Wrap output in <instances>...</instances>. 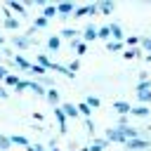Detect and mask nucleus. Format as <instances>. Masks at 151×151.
Here are the masks:
<instances>
[{
    "instance_id": "obj_1",
    "label": "nucleus",
    "mask_w": 151,
    "mask_h": 151,
    "mask_svg": "<svg viewBox=\"0 0 151 151\" xmlns=\"http://www.w3.org/2000/svg\"><path fill=\"white\" fill-rule=\"evenodd\" d=\"M31 45H35V40H33V38H28L26 33H17V35H12V38H9V47H12V50H19V54H21L24 50H28Z\"/></svg>"
},
{
    "instance_id": "obj_2",
    "label": "nucleus",
    "mask_w": 151,
    "mask_h": 151,
    "mask_svg": "<svg viewBox=\"0 0 151 151\" xmlns=\"http://www.w3.org/2000/svg\"><path fill=\"white\" fill-rule=\"evenodd\" d=\"M127 151H151V139L146 137H137V139H127L123 144Z\"/></svg>"
},
{
    "instance_id": "obj_3",
    "label": "nucleus",
    "mask_w": 151,
    "mask_h": 151,
    "mask_svg": "<svg viewBox=\"0 0 151 151\" xmlns=\"http://www.w3.org/2000/svg\"><path fill=\"white\" fill-rule=\"evenodd\" d=\"M97 14V2H90V5H80L73 9V19H80V17H94Z\"/></svg>"
},
{
    "instance_id": "obj_4",
    "label": "nucleus",
    "mask_w": 151,
    "mask_h": 151,
    "mask_svg": "<svg viewBox=\"0 0 151 151\" xmlns=\"http://www.w3.org/2000/svg\"><path fill=\"white\" fill-rule=\"evenodd\" d=\"M104 139L111 144V142H118V144H125V134H123V130L116 125V127H109L106 132H104Z\"/></svg>"
},
{
    "instance_id": "obj_5",
    "label": "nucleus",
    "mask_w": 151,
    "mask_h": 151,
    "mask_svg": "<svg viewBox=\"0 0 151 151\" xmlns=\"http://www.w3.org/2000/svg\"><path fill=\"white\" fill-rule=\"evenodd\" d=\"M76 9V0H61L57 2V17H68Z\"/></svg>"
},
{
    "instance_id": "obj_6",
    "label": "nucleus",
    "mask_w": 151,
    "mask_h": 151,
    "mask_svg": "<svg viewBox=\"0 0 151 151\" xmlns=\"http://www.w3.org/2000/svg\"><path fill=\"white\" fill-rule=\"evenodd\" d=\"M54 120H57V125H59V134H64L66 137V132H68V127H66V116H64V111H61V106H57L54 111Z\"/></svg>"
},
{
    "instance_id": "obj_7",
    "label": "nucleus",
    "mask_w": 151,
    "mask_h": 151,
    "mask_svg": "<svg viewBox=\"0 0 151 151\" xmlns=\"http://www.w3.org/2000/svg\"><path fill=\"white\" fill-rule=\"evenodd\" d=\"M5 5L9 7V12H17V14H19V19H26V17H28V9H26L19 0H7Z\"/></svg>"
},
{
    "instance_id": "obj_8",
    "label": "nucleus",
    "mask_w": 151,
    "mask_h": 151,
    "mask_svg": "<svg viewBox=\"0 0 151 151\" xmlns=\"http://www.w3.org/2000/svg\"><path fill=\"white\" fill-rule=\"evenodd\" d=\"M116 9L113 0H97V14H111Z\"/></svg>"
},
{
    "instance_id": "obj_9",
    "label": "nucleus",
    "mask_w": 151,
    "mask_h": 151,
    "mask_svg": "<svg viewBox=\"0 0 151 151\" xmlns=\"http://www.w3.org/2000/svg\"><path fill=\"white\" fill-rule=\"evenodd\" d=\"M113 109H116V113H120V116H130L132 104L125 101V99H116V101H113Z\"/></svg>"
},
{
    "instance_id": "obj_10",
    "label": "nucleus",
    "mask_w": 151,
    "mask_h": 151,
    "mask_svg": "<svg viewBox=\"0 0 151 151\" xmlns=\"http://www.w3.org/2000/svg\"><path fill=\"white\" fill-rule=\"evenodd\" d=\"M80 35L85 38L83 42H90V40H97V26H94V24H87V26H85V28L80 31Z\"/></svg>"
},
{
    "instance_id": "obj_11",
    "label": "nucleus",
    "mask_w": 151,
    "mask_h": 151,
    "mask_svg": "<svg viewBox=\"0 0 151 151\" xmlns=\"http://www.w3.org/2000/svg\"><path fill=\"white\" fill-rule=\"evenodd\" d=\"M35 64H38V66H42V68H45V71L50 73V71H52V64H54V61H52V59H50L47 54H42V52H40V54H35Z\"/></svg>"
},
{
    "instance_id": "obj_12",
    "label": "nucleus",
    "mask_w": 151,
    "mask_h": 151,
    "mask_svg": "<svg viewBox=\"0 0 151 151\" xmlns=\"http://www.w3.org/2000/svg\"><path fill=\"white\" fill-rule=\"evenodd\" d=\"M61 111H64V116H66V118H78V116H80L73 101H64V104H61Z\"/></svg>"
},
{
    "instance_id": "obj_13",
    "label": "nucleus",
    "mask_w": 151,
    "mask_h": 151,
    "mask_svg": "<svg viewBox=\"0 0 151 151\" xmlns=\"http://www.w3.org/2000/svg\"><path fill=\"white\" fill-rule=\"evenodd\" d=\"M109 31H111V38H113V40H118V42H123V26H120L118 21H113V24H109Z\"/></svg>"
},
{
    "instance_id": "obj_14",
    "label": "nucleus",
    "mask_w": 151,
    "mask_h": 151,
    "mask_svg": "<svg viewBox=\"0 0 151 151\" xmlns=\"http://www.w3.org/2000/svg\"><path fill=\"white\" fill-rule=\"evenodd\" d=\"M45 97H47V104L50 106H59V92H57V87H50V90H45Z\"/></svg>"
},
{
    "instance_id": "obj_15",
    "label": "nucleus",
    "mask_w": 151,
    "mask_h": 151,
    "mask_svg": "<svg viewBox=\"0 0 151 151\" xmlns=\"http://www.w3.org/2000/svg\"><path fill=\"white\" fill-rule=\"evenodd\" d=\"M45 45H47L50 52H59V47H61V38H59V35H50V38L45 40Z\"/></svg>"
},
{
    "instance_id": "obj_16",
    "label": "nucleus",
    "mask_w": 151,
    "mask_h": 151,
    "mask_svg": "<svg viewBox=\"0 0 151 151\" xmlns=\"http://www.w3.org/2000/svg\"><path fill=\"white\" fill-rule=\"evenodd\" d=\"M87 149H90V151H106V149H109V142H106L104 137H97Z\"/></svg>"
},
{
    "instance_id": "obj_17",
    "label": "nucleus",
    "mask_w": 151,
    "mask_h": 151,
    "mask_svg": "<svg viewBox=\"0 0 151 151\" xmlns=\"http://www.w3.org/2000/svg\"><path fill=\"white\" fill-rule=\"evenodd\" d=\"M42 17L50 21V19H54L57 17V2H47L45 7H42Z\"/></svg>"
},
{
    "instance_id": "obj_18",
    "label": "nucleus",
    "mask_w": 151,
    "mask_h": 151,
    "mask_svg": "<svg viewBox=\"0 0 151 151\" xmlns=\"http://www.w3.org/2000/svg\"><path fill=\"white\" fill-rule=\"evenodd\" d=\"M80 35V31L78 28H73V26H64L61 28V33H59V38H71V40H76Z\"/></svg>"
},
{
    "instance_id": "obj_19",
    "label": "nucleus",
    "mask_w": 151,
    "mask_h": 151,
    "mask_svg": "<svg viewBox=\"0 0 151 151\" xmlns=\"http://www.w3.org/2000/svg\"><path fill=\"white\" fill-rule=\"evenodd\" d=\"M19 24H21V21H19L17 17H5V21H2V26H5L7 31H17V28H19Z\"/></svg>"
},
{
    "instance_id": "obj_20",
    "label": "nucleus",
    "mask_w": 151,
    "mask_h": 151,
    "mask_svg": "<svg viewBox=\"0 0 151 151\" xmlns=\"http://www.w3.org/2000/svg\"><path fill=\"white\" fill-rule=\"evenodd\" d=\"M19 80H21V78H19V76H14V73H7V76H5V80H2V83H5V85H2V87H7V90H9V87H12V90H14V87H17V83H19Z\"/></svg>"
},
{
    "instance_id": "obj_21",
    "label": "nucleus",
    "mask_w": 151,
    "mask_h": 151,
    "mask_svg": "<svg viewBox=\"0 0 151 151\" xmlns=\"http://www.w3.org/2000/svg\"><path fill=\"white\" fill-rule=\"evenodd\" d=\"M139 40H142L139 35H127L123 45H125V50H134V47H139Z\"/></svg>"
},
{
    "instance_id": "obj_22",
    "label": "nucleus",
    "mask_w": 151,
    "mask_h": 151,
    "mask_svg": "<svg viewBox=\"0 0 151 151\" xmlns=\"http://www.w3.org/2000/svg\"><path fill=\"white\" fill-rule=\"evenodd\" d=\"M28 90H31V92H35L38 97H45V87H42L38 80H28Z\"/></svg>"
},
{
    "instance_id": "obj_23",
    "label": "nucleus",
    "mask_w": 151,
    "mask_h": 151,
    "mask_svg": "<svg viewBox=\"0 0 151 151\" xmlns=\"http://www.w3.org/2000/svg\"><path fill=\"white\" fill-rule=\"evenodd\" d=\"M130 113H132V116H137V118H146L151 111H149V106H142V104H139V106H132V111H130Z\"/></svg>"
},
{
    "instance_id": "obj_24",
    "label": "nucleus",
    "mask_w": 151,
    "mask_h": 151,
    "mask_svg": "<svg viewBox=\"0 0 151 151\" xmlns=\"http://www.w3.org/2000/svg\"><path fill=\"white\" fill-rule=\"evenodd\" d=\"M9 142H12V144H17V146H24V149L28 146V139H26L24 134H19V132H17V134H9Z\"/></svg>"
},
{
    "instance_id": "obj_25",
    "label": "nucleus",
    "mask_w": 151,
    "mask_h": 151,
    "mask_svg": "<svg viewBox=\"0 0 151 151\" xmlns=\"http://www.w3.org/2000/svg\"><path fill=\"white\" fill-rule=\"evenodd\" d=\"M97 38H99V40H106V42H109V38H111L109 24H104V26H99V28H97Z\"/></svg>"
},
{
    "instance_id": "obj_26",
    "label": "nucleus",
    "mask_w": 151,
    "mask_h": 151,
    "mask_svg": "<svg viewBox=\"0 0 151 151\" xmlns=\"http://www.w3.org/2000/svg\"><path fill=\"white\" fill-rule=\"evenodd\" d=\"M106 50H109V52H123V50H125V45H123V42H118V40H109V42H106Z\"/></svg>"
},
{
    "instance_id": "obj_27",
    "label": "nucleus",
    "mask_w": 151,
    "mask_h": 151,
    "mask_svg": "<svg viewBox=\"0 0 151 151\" xmlns=\"http://www.w3.org/2000/svg\"><path fill=\"white\" fill-rule=\"evenodd\" d=\"M85 104H87L90 109H97V106L101 104V99H99L97 94H85Z\"/></svg>"
},
{
    "instance_id": "obj_28",
    "label": "nucleus",
    "mask_w": 151,
    "mask_h": 151,
    "mask_svg": "<svg viewBox=\"0 0 151 151\" xmlns=\"http://www.w3.org/2000/svg\"><path fill=\"white\" fill-rule=\"evenodd\" d=\"M47 24H50V21H47V19H45L42 14L33 19V28H35V31H40V28H47Z\"/></svg>"
},
{
    "instance_id": "obj_29",
    "label": "nucleus",
    "mask_w": 151,
    "mask_h": 151,
    "mask_svg": "<svg viewBox=\"0 0 151 151\" xmlns=\"http://www.w3.org/2000/svg\"><path fill=\"white\" fill-rule=\"evenodd\" d=\"M137 57H142V50H139V47H134V50H123V59H137Z\"/></svg>"
},
{
    "instance_id": "obj_30",
    "label": "nucleus",
    "mask_w": 151,
    "mask_h": 151,
    "mask_svg": "<svg viewBox=\"0 0 151 151\" xmlns=\"http://www.w3.org/2000/svg\"><path fill=\"white\" fill-rule=\"evenodd\" d=\"M149 90H151V78H146V80H139V83H137V94L149 92Z\"/></svg>"
},
{
    "instance_id": "obj_31",
    "label": "nucleus",
    "mask_w": 151,
    "mask_h": 151,
    "mask_svg": "<svg viewBox=\"0 0 151 151\" xmlns=\"http://www.w3.org/2000/svg\"><path fill=\"white\" fill-rule=\"evenodd\" d=\"M66 68H68V73H73V76H76V73H78V68H80V57H76V59H71Z\"/></svg>"
},
{
    "instance_id": "obj_32",
    "label": "nucleus",
    "mask_w": 151,
    "mask_h": 151,
    "mask_svg": "<svg viewBox=\"0 0 151 151\" xmlns=\"http://www.w3.org/2000/svg\"><path fill=\"white\" fill-rule=\"evenodd\" d=\"M38 83L45 87V90H50V87H54V78L52 76H42V78H38Z\"/></svg>"
},
{
    "instance_id": "obj_33",
    "label": "nucleus",
    "mask_w": 151,
    "mask_h": 151,
    "mask_svg": "<svg viewBox=\"0 0 151 151\" xmlns=\"http://www.w3.org/2000/svg\"><path fill=\"white\" fill-rule=\"evenodd\" d=\"M76 109H78V113H83L85 118H90V113H92V109H90L85 101H78V104H76Z\"/></svg>"
},
{
    "instance_id": "obj_34",
    "label": "nucleus",
    "mask_w": 151,
    "mask_h": 151,
    "mask_svg": "<svg viewBox=\"0 0 151 151\" xmlns=\"http://www.w3.org/2000/svg\"><path fill=\"white\" fill-rule=\"evenodd\" d=\"M9 149H12V142H9V137L0 132V151H9Z\"/></svg>"
},
{
    "instance_id": "obj_35",
    "label": "nucleus",
    "mask_w": 151,
    "mask_h": 151,
    "mask_svg": "<svg viewBox=\"0 0 151 151\" xmlns=\"http://www.w3.org/2000/svg\"><path fill=\"white\" fill-rule=\"evenodd\" d=\"M137 99H139V104H142V106H149V104H151V90H149V92L137 94Z\"/></svg>"
},
{
    "instance_id": "obj_36",
    "label": "nucleus",
    "mask_w": 151,
    "mask_h": 151,
    "mask_svg": "<svg viewBox=\"0 0 151 151\" xmlns=\"http://www.w3.org/2000/svg\"><path fill=\"white\" fill-rule=\"evenodd\" d=\"M26 90H28V80H19V83H17V87H14V92H17V94H21V92H26Z\"/></svg>"
},
{
    "instance_id": "obj_37",
    "label": "nucleus",
    "mask_w": 151,
    "mask_h": 151,
    "mask_svg": "<svg viewBox=\"0 0 151 151\" xmlns=\"http://www.w3.org/2000/svg\"><path fill=\"white\" fill-rule=\"evenodd\" d=\"M76 54H87V42H83V40H80V42L76 45Z\"/></svg>"
},
{
    "instance_id": "obj_38",
    "label": "nucleus",
    "mask_w": 151,
    "mask_h": 151,
    "mask_svg": "<svg viewBox=\"0 0 151 151\" xmlns=\"http://www.w3.org/2000/svg\"><path fill=\"white\" fill-rule=\"evenodd\" d=\"M2 54H5V57H7L9 61H12V57H14V50H12L9 45H5V47H2Z\"/></svg>"
},
{
    "instance_id": "obj_39",
    "label": "nucleus",
    "mask_w": 151,
    "mask_h": 151,
    "mask_svg": "<svg viewBox=\"0 0 151 151\" xmlns=\"http://www.w3.org/2000/svg\"><path fill=\"white\" fill-rule=\"evenodd\" d=\"M85 130H87V134H92V132H94V123H92L90 118H85Z\"/></svg>"
},
{
    "instance_id": "obj_40",
    "label": "nucleus",
    "mask_w": 151,
    "mask_h": 151,
    "mask_svg": "<svg viewBox=\"0 0 151 151\" xmlns=\"http://www.w3.org/2000/svg\"><path fill=\"white\" fill-rule=\"evenodd\" d=\"M31 118H33V120H35V123H42V118H45V116H42V113H38V111H35V113H31Z\"/></svg>"
},
{
    "instance_id": "obj_41",
    "label": "nucleus",
    "mask_w": 151,
    "mask_h": 151,
    "mask_svg": "<svg viewBox=\"0 0 151 151\" xmlns=\"http://www.w3.org/2000/svg\"><path fill=\"white\" fill-rule=\"evenodd\" d=\"M9 71H7V66L5 64H0V80H5V76H7Z\"/></svg>"
},
{
    "instance_id": "obj_42",
    "label": "nucleus",
    "mask_w": 151,
    "mask_h": 151,
    "mask_svg": "<svg viewBox=\"0 0 151 151\" xmlns=\"http://www.w3.org/2000/svg\"><path fill=\"white\" fill-rule=\"evenodd\" d=\"M9 97V90L7 87H0V99H7Z\"/></svg>"
},
{
    "instance_id": "obj_43",
    "label": "nucleus",
    "mask_w": 151,
    "mask_h": 151,
    "mask_svg": "<svg viewBox=\"0 0 151 151\" xmlns=\"http://www.w3.org/2000/svg\"><path fill=\"white\" fill-rule=\"evenodd\" d=\"M118 125H127V116H120L118 118Z\"/></svg>"
},
{
    "instance_id": "obj_44",
    "label": "nucleus",
    "mask_w": 151,
    "mask_h": 151,
    "mask_svg": "<svg viewBox=\"0 0 151 151\" xmlns=\"http://www.w3.org/2000/svg\"><path fill=\"white\" fill-rule=\"evenodd\" d=\"M5 45H7V38H5L2 33H0V47H5Z\"/></svg>"
},
{
    "instance_id": "obj_45",
    "label": "nucleus",
    "mask_w": 151,
    "mask_h": 151,
    "mask_svg": "<svg viewBox=\"0 0 151 151\" xmlns=\"http://www.w3.org/2000/svg\"><path fill=\"white\" fill-rule=\"evenodd\" d=\"M50 151H61V149H59V146H52V149H50Z\"/></svg>"
},
{
    "instance_id": "obj_46",
    "label": "nucleus",
    "mask_w": 151,
    "mask_h": 151,
    "mask_svg": "<svg viewBox=\"0 0 151 151\" xmlns=\"http://www.w3.org/2000/svg\"><path fill=\"white\" fill-rule=\"evenodd\" d=\"M78 151H90V149H87V146H83V149H78Z\"/></svg>"
},
{
    "instance_id": "obj_47",
    "label": "nucleus",
    "mask_w": 151,
    "mask_h": 151,
    "mask_svg": "<svg viewBox=\"0 0 151 151\" xmlns=\"http://www.w3.org/2000/svg\"><path fill=\"white\" fill-rule=\"evenodd\" d=\"M2 59H5V57H2V54H0V64H2Z\"/></svg>"
}]
</instances>
